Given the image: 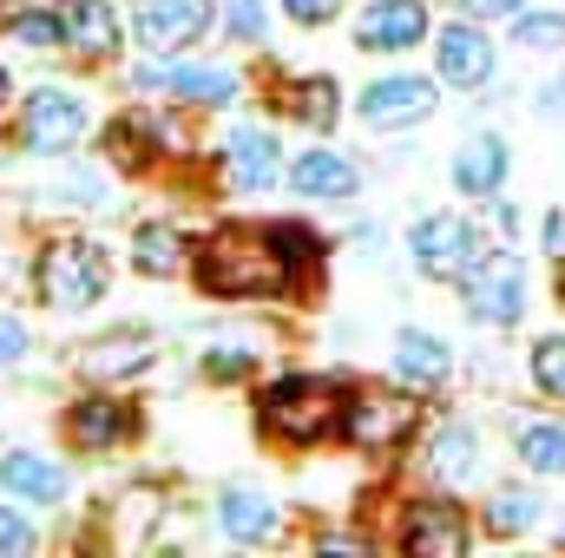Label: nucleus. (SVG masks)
I'll use <instances>...</instances> for the list:
<instances>
[{"label":"nucleus","mask_w":565,"mask_h":558,"mask_svg":"<svg viewBox=\"0 0 565 558\" xmlns=\"http://www.w3.org/2000/svg\"><path fill=\"white\" fill-rule=\"evenodd\" d=\"M533 519H540V500H533V493H520V486H507V493H493V500H487V533H500V539L526 533Z\"/></svg>","instance_id":"nucleus-28"},{"label":"nucleus","mask_w":565,"mask_h":558,"mask_svg":"<svg viewBox=\"0 0 565 558\" xmlns=\"http://www.w3.org/2000/svg\"><path fill=\"white\" fill-rule=\"evenodd\" d=\"M257 362H264V355H257V342H231V335H224V342H211V348L198 355L204 382H244V375H257Z\"/></svg>","instance_id":"nucleus-26"},{"label":"nucleus","mask_w":565,"mask_h":558,"mask_svg":"<svg viewBox=\"0 0 565 558\" xmlns=\"http://www.w3.org/2000/svg\"><path fill=\"white\" fill-rule=\"evenodd\" d=\"M0 99H7V73H0Z\"/></svg>","instance_id":"nucleus-40"},{"label":"nucleus","mask_w":565,"mask_h":558,"mask_svg":"<svg viewBox=\"0 0 565 558\" xmlns=\"http://www.w3.org/2000/svg\"><path fill=\"white\" fill-rule=\"evenodd\" d=\"M132 270L139 277H184L191 270V250H184V237L171 230V224H139V237H132Z\"/></svg>","instance_id":"nucleus-24"},{"label":"nucleus","mask_w":565,"mask_h":558,"mask_svg":"<svg viewBox=\"0 0 565 558\" xmlns=\"http://www.w3.org/2000/svg\"><path fill=\"white\" fill-rule=\"evenodd\" d=\"M0 552H40V526L13 506H0Z\"/></svg>","instance_id":"nucleus-34"},{"label":"nucleus","mask_w":565,"mask_h":558,"mask_svg":"<svg viewBox=\"0 0 565 558\" xmlns=\"http://www.w3.org/2000/svg\"><path fill=\"white\" fill-rule=\"evenodd\" d=\"M533 382L565 401V335H546V342H533Z\"/></svg>","instance_id":"nucleus-31"},{"label":"nucleus","mask_w":565,"mask_h":558,"mask_svg":"<svg viewBox=\"0 0 565 558\" xmlns=\"http://www.w3.org/2000/svg\"><path fill=\"white\" fill-rule=\"evenodd\" d=\"M546 250H553V257H565V211H553V217H546Z\"/></svg>","instance_id":"nucleus-38"},{"label":"nucleus","mask_w":565,"mask_h":558,"mask_svg":"<svg viewBox=\"0 0 565 558\" xmlns=\"http://www.w3.org/2000/svg\"><path fill=\"white\" fill-rule=\"evenodd\" d=\"M224 178H231V191L264 197V191L282 178V144H277V132H264V126H237V132L224 139Z\"/></svg>","instance_id":"nucleus-14"},{"label":"nucleus","mask_w":565,"mask_h":558,"mask_svg":"<svg viewBox=\"0 0 565 558\" xmlns=\"http://www.w3.org/2000/svg\"><path fill=\"white\" fill-rule=\"evenodd\" d=\"M26 348H33V335H26V322L0 309V368H13V362H20Z\"/></svg>","instance_id":"nucleus-35"},{"label":"nucleus","mask_w":565,"mask_h":558,"mask_svg":"<svg viewBox=\"0 0 565 558\" xmlns=\"http://www.w3.org/2000/svg\"><path fill=\"white\" fill-rule=\"evenodd\" d=\"M395 375L408 388H440L454 375V348L440 335H427V329H402L395 335Z\"/></svg>","instance_id":"nucleus-22"},{"label":"nucleus","mask_w":565,"mask_h":558,"mask_svg":"<svg viewBox=\"0 0 565 558\" xmlns=\"http://www.w3.org/2000/svg\"><path fill=\"white\" fill-rule=\"evenodd\" d=\"M282 13H289L296 26H329V20L342 13V0H282Z\"/></svg>","instance_id":"nucleus-36"},{"label":"nucleus","mask_w":565,"mask_h":558,"mask_svg":"<svg viewBox=\"0 0 565 558\" xmlns=\"http://www.w3.org/2000/svg\"><path fill=\"white\" fill-rule=\"evenodd\" d=\"M224 26H231V40L257 46V40L270 33V0H231V7H224Z\"/></svg>","instance_id":"nucleus-32"},{"label":"nucleus","mask_w":565,"mask_h":558,"mask_svg":"<svg viewBox=\"0 0 565 558\" xmlns=\"http://www.w3.org/2000/svg\"><path fill=\"white\" fill-rule=\"evenodd\" d=\"M66 440H73L79 453H106V447L132 440V408L113 401V395H86V401L66 408Z\"/></svg>","instance_id":"nucleus-17"},{"label":"nucleus","mask_w":565,"mask_h":558,"mask_svg":"<svg viewBox=\"0 0 565 558\" xmlns=\"http://www.w3.org/2000/svg\"><path fill=\"white\" fill-rule=\"evenodd\" d=\"M217 533L231 546H270L277 539V500L257 486H224L217 493Z\"/></svg>","instance_id":"nucleus-16"},{"label":"nucleus","mask_w":565,"mask_h":558,"mask_svg":"<svg viewBox=\"0 0 565 558\" xmlns=\"http://www.w3.org/2000/svg\"><path fill=\"white\" fill-rule=\"evenodd\" d=\"M434 66H440V79H447V86L480 93V86L493 79V40H487L473 20H454V26H440V33H434Z\"/></svg>","instance_id":"nucleus-12"},{"label":"nucleus","mask_w":565,"mask_h":558,"mask_svg":"<svg viewBox=\"0 0 565 558\" xmlns=\"http://www.w3.org/2000/svg\"><path fill=\"white\" fill-rule=\"evenodd\" d=\"M427 40V0H369L355 20L362 53H408Z\"/></svg>","instance_id":"nucleus-13"},{"label":"nucleus","mask_w":565,"mask_h":558,"mask_svg":"<svg viewBox=\"0 0 565 558\" xmlns=\"http://www.w3.org/2000/svg\"><path fill=\"white\" fill-rule=\"evenodd\" d=\"M467 7V20H507V13H520L526 0H460Z\"/></svg>","instance_id":"nucleus-37"},{"label":"nucleus","mask_w":565,"mask_h":558,"mask_svg":"<svg viewBox=\"0 0 565 558\" xmlns=\"http://www.w3.org/2000/svg\"><path fill=\"white\" fill-rule=\"evenodd\" d=\"M79 139H86V99L79 93H66V86L26 93V106H20V144L33 158H66Z\"/></svg>","instance_id":"nucleus-6"},{"label":"nucleus","mask_w":565,"mask_h":558,"mask_svg":"<svg viewBox=\"0 0 565 558\" xmlns=\"http://www.w3.org/2000/svg\"><path fill=\"white\" fill-rule=\"evenodd\" d=\"M20 46H66V13H46V7H26V13H13V26H7Z\"/></svg>","instance_id":"nucleus-29"},{"label":"nucleus","mask_w":565,"mask_h":558,"mask_svg":"<svg viewBox=\"0 0 565 558\" xmlns=\"http://www.w3.org/2000/svg\"><path fill=\"white\" fill-rule=\"evenodd\" d=\"M427 473H434L440 486H467V480L480 473V433H473V427H440V433L427 440Z\"/></svg>","instance_id":"nucleus-23"},{"label":"nucleus","mask_w":565,"mask_h":558,"mask_svg":"<svg viewBox=\"0 0 565 558\" xmlns=\"http://www.w3.org/2000/svg\"><path fill=\"white\" fill-rule=\"evenodd\" d=\"M415 395H349L342 401V440L362 447V453H395L408 433H415Z\"/></svg>","instance_id":"nucleus-8"},{"label":"nucleus","mask_w":565,"mask_h":558,"mask_svg":"<svg viewBox=\"0 0 565 558\" xmlns=\"http://www.w3.org/2000/svg\"><path fill=\"white\" fill-rule=\"evenodd\" d=\"M467 546H473V533H467V513H460V506H447V500H422V506L402 513V552L460 558Z\"/></svg>","instance_id":"nucleus-11"},{"label":"nucleus","mask_w":565,"mask_h":558,"mask_svg":"<svg viewBox=\"0 0 565 558\" xmlns=\"http://www.w3.org/2000/svg\"><path fill=\"white\" fill-rule=\"evenodd\" d=\"M211 26H217V7L211 0H139L132 7V40H139L151 60L191 53Z\"/></svg>","instance_id":"nucleus-5"},{"label":"nucleus","mask_w":565,"mask_h":558,"mask_svg":"<svg viewBox=\"0 0 565 558\" xmlns=\"http://www.w3.org/2000/svg\"><path fill=\"white\" fill-rule=\"evenodd\" d=\"M106 282H113V264H106V250L93 244V237H53L46 250H40V264H33V289H40V302H53V309H93L99 296H106Z\"/></svg>","instance_id":"nucleus-3"},{"label":"nucleus","mask_w":565,"mask_h":558,"mask_svg":"<svg viewBox=\"0 0 565 558\" xmlns=\"http://www.w3.org/2000/svg\"><path fill=\"white\" fill-rule=\"evenodd\" d=\"M540 112H565V79H553V86L540 93Z\"/></svg>","instance_id":"nucleus-39"},{"label":"nucleus","mask_w":565,"mask_h":558,"mask_svg":"<svg viewBox=\"0 0 565 558\" xmlns=\"http://www.w3.org/2000/svg\"><path fill=\"white\" fill-rule=\"evenodd\" d=\"M257 420L282 447H316V440H329L342 427V388L322 382V375H282V382L264 388Z\"/></svg>","instance_id":"nucleus-2"},{"label":"nucleus","mask_w":565,"mask_h":558,"mask_svg":"<svg viewBox=\"0 0 565 558\" xmlns=\"http://www.w3.org/2000/svg\"><path fill=\"white\" fill-rule=\"evenodd\" d=\"M507 164H513L507 139L500 132H480V139H467L454 151V191L460 197H493L507 184Z\"/></svg>","instance_id":"nucleus-19"},{"label":"nucleus","mask_w":565,"mask_h":558,"mask_svg":"<svg viewBox=\"0 0 565 558\" xmlns=\"http://www.w3.org/2000/svg\"><path fill=\"white\" fill-rule=\"evenodd\" d=\"M151 335L145 329H113V335H99L86 355H79V368L93 375V382H132V375H145L151 368Z\"/></svg>","instance_id":"nucleus-21"},{"label":"nucleus","mask_w":565,"mask_h":558,"mask_svg":"<svg viewBox=\"0 0 565 558\" xmlns=\"http://www.w3.org/2000/svg\"><path fill=\"white\" fill-rule=\"evenodd\" d=\"M0 486H7L13 500L60 506V500H66V466H60V460H46V453H33V447H13V453L0 460Z\"/></svg>","instance_id":"nucleus-18"},{"label":"nucleus","mask_w":565,"mask_h":558,"mask_svg":"<svg viewBox=\"0 0 565 558\" xmlns=\"http://www.w3.org/2000/svg\"><path fill=\"white\" fill-rule=\"evenodd\" d=\"M355 184H362V171L342 151H329V144H309L289 164V191L296 197H316V204H342V197H355Z\"/></svg>","instance_id":"nucleus-15"},{"label":"nucleus","mask_w":565,"mask_h":558,"mask_svg":"<svg viewBox=\"0 0 565 558\" xmlns=\"http://www.w3.org/2000/svg\"><path fill=\"white\" fill-rule=\"evenodd\" d=\"M467 315L473 322H493V329H507V322H520L526 315V270H520V257H507V250H487L467 277Z\"/></svg>","instance_id":"nucleus-7"},{"label":"nucleus","mask_w":565,"mask_h":558,"mask_svg":"<svg viewBox=\"0 0 565 558\" xmlns=\"http://www.w3.org/2000/svg\"><path fill=\"white\" fill-rule=\"evenodd\" d=\"M66 46L79 60H113L126 46V26H119V7L113 0H73L66 7Z\"/></svg>","instance_id":"nucleus-20"},{"label":"nucleus","mask_w":565,"mask_h":558,"mask_svg":"<svg viewBox=\"0 0 565 558\" xmlns=\"http://www.w3.org/2000/svg\"><path fill=\"white\" fill-rule=\"evenodd\" d=\"M191 270L224 302H270V296H289V282H296V264L282 257L270 224H224V230H211Z\"/></svg>","instance_id":"nucleus-1"},{"label":"nucleus","mask_w":565,"mask_h":558,"mask_svg":"<svg viewBox=\"0 0 565 558\" xmlns=\"http://www.w3.org/2000/svg\"><path fill=\"white\" fill-rule=\"evenodd\" d=\"M520 460L533 466V473H565V427L559 420H533V427H520Z\"/></svg>","instance_id":"nucleus-25"},{"label":"nucleus","mask_w":565,"mask_h":558,"mask_svg":"<svg viewBox=\"0 0 565 558\" xmlns=\"http://www.w3.org/2000/svg\"><path fill=\"white\" fill-rule=\"evenodd\" d=\"M145 139H158V126H151V119H119V126L106 132V158H113V164H145V158H151Z\"/></svg>","instance_id":"nucleus-30"},{"label":"nucleus","mask_w":565,"mask_h":558,"mask_svg":"<svg viewBox=\"0 0 565 558\" xmlns=\"http://www.w3.org/2000/svg\"><path fill=\"white\" fill-rule=\"evenodd\" d=\"M520 46H565V13H513Z\"/></svg>","instance_id":"nucleus-33"},{"label":"nucleus","mask_w":565,"mask_h":558,"mask_svg":"<svg viewBox=\"0 0 565 558\" xmlns=\"http://www.w3.org/2000/svg\"><path fill=\"white\" fill-rule=\"evenodd\" d=\"M132 93H171V99H184V106L217 112V106H237L244 79H237L231 66H151V60H145L139 73H132Z\"/></svg>","instance_id":"nucleus-9"},{"label":"nucleus","mask_w":565,"mask_h":558,"mask_svg":"<svg viewBox=\"0 0 565 558\" xmlns=\"http://www.w3.org/2000/svg\"><path fill=\"white\" fill-rule=\"evenodd\" d=\"M408 257H415V270L434 282H460L487 250H480V237H473V224L460 217V211H427L422 224L408 230Z\"/></svg>","instance_id":"nucleus-4"},{"label":"nucleus","mask_w":565,"mask_h":558,"mask_svg":"<svg viewBox=\"0 0 565 558\" xmlns=\"http://www.w3.org/2000/svg\"><path fill=\"white\" fill-rule=\"evenodd\" d=\"M289 112H296L302 126L329 132V126H335V79H322V73H316V79H296V86H289Z\"/></svg>","instance_id":"nucleus-27"},{"label":"nucleus","mask_w":565,"mask_h":558,"mask_svg":"<svg viewBox=\"0 0 565 558\" xmlns=\"http://www.w3.org/2000/svg\"><path fill=\"white\" fill-rule=\"evenodd\" d=\"M355 112H362V126H375V132H402V126H422L427 112H434V86H427L422 73H388V79L362 86Z\"/></svg>","instance_id":"nucleus-10"}]
</instances>
